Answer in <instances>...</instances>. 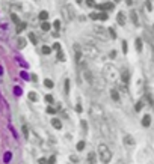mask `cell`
<instances>
[{
    "label": "cell",
    "mask_w": 154,
    "mask_h": 164,
    "mask_svg": "<svg viewBox=\"0 0 154 164\" xmlns=\"http://www.w3.org/2000/svg\"><path fill=\"white\" fill-rule=\"evenodd\" d=\"M41 29H42V30H46V32H47V30H50V24H48L47 21H44V23L41 24Z\"/></svg>",
    "instance_id": "44dd1931"
},
{
    "label": "cell",
    "mask_w": 154,
    "mask_h": 164,
    "mask_svg": "<svg viewBox=\"0 0 154 164\" xmlns=\"http://www.w3.org/2000/svg\"><path fill=\"white\" fill-rule=\"evenodd\" d=\"M107 32H109V35H110V38H117V35H115V32H113V29H109Z\"/></svg>",
    "instance_id": "8d00e7d4"
},
{
    "label": "cell",
    "mask_w": 154,
    "mask_h": 164,
    "mask_svg": "<svg viewBox=\"0 0 154 164\" xmlns=\"http://www.w3.org/2000/svg\"><path fill=\"white\" fill-rule=\"evenodd\" d=\"M30 78H32L33 82H36V80H38V78H36V75H35V74H33V75H30Z\"/></svg>",
    "instance_id": "bcb514c9"
},
{
    "label": "cell",
    "mask_w": 154,
    "mask_h": 164,
    "mask_svg": "<svg viewBox=\"0 0 154 164\" xmlns=\"http://www.w3.org/2000/svg\"><path fill=\"white\" fill-rule=\"evenodd\" d=\"M103 77H104V80L107 82H117L119 77V72L118 69L113 66V65H106L104 68H103Z\"/></svg>",
    "instance_id": "6da1fadb"
},
{
    "label": "cell",
    "mask_w": 154,
    "mask_h": 164,
    "mask_svg": "<svg viewBox=\"0 0 154 164\" xmlns=\"http://www.w3.org/2000/svg\"><path fill=\"white\" fill-rule=\"evenodd\" d=\"M82 72H83V78L86 80V83H89V84H94V82H95L94 74H92L91 71L88 69L86 66H83V68H82Z\"/></svg>",
    "instance_id": "277c9868"
},
{
    "label": "cell",
    "mask_w": 154,
    "mask_h": 164,
    "mask_svg": "<svg viewBox=\"0 0 154 164\" xmlns=\"http://www.w3.org/2000/svg\"><path fill=\"white\" fill-rule=\"evenodd\" d=\"M46 101L47 103H53V96L51 95H46Z\"/></svg>",
    "instance_id": "74e56055"
},
{
    "label": "cell",
    "mask_w": 154,
    "mask_h": 164,
    "mask_svg": "<svg viewBox=\"0 0 154 164\" xmlns=\"http://www.w3.org/2000/svg\"><path fill=\"white\" fill-rule=\"evenodd\" d=\"M125 145H130V146H133V145H134V140H133V139H131L130 136H125Z\"/></svg>",
    "instance_id": "2e32d148"
},
{
    "label": "cell",
    "mask_w": 154,
    "mask_h": 164,
    "mask_svg": "<svg viewBox=\"0 0 154 164\" xmlns=\"http://www.w3.org/2000/svg\"><path fill=\"white\" fill-rule=\"evenodd\" d=\"M29 38H30V41H32V42H33V44H38V38H36L35 35H33V33H30V35H29Z\"/></svg>",
    "instance_id": "f1b7e54d"
},
{
    "label": "cell",
    "mask_w": 154,
    "mask_h": 164,
    "mask_svg": "<svg viewBox=\"0 0 154 164\" xmlns=\"http://www.w3.org/2000/svg\"><path fill=\"white\" fill-rule=\"evenodd\" d=\"M98 9H103V11H113V8H115V5L113 3H104V5H100V6H97Z\"/></svg>",
    "instance_id": "8992f818"
},
{
    "label": "cell",
    "mask_w": 154,
    "mask_h": 164,
    "mask_svg": "<svg viewBox=\"0 0 154 164\" xmlns=\"http://www.w3.org/2000/svg\"><path fill=\"white\" fill-rule=\"evenodd\" d=\"M97 33L101 36V38H106V35H104V29H101V27H98V29H97Z\"/></svg>",
    "instance_id": "83f0119b"
},
{
    "label": "cell",
    "mask_w": 154,
    "mask_h": 164,
    "mask_svg": "<svg viewBox=\"0 0 154 164\" xmlns=\"http://www.w3.org/2000/svg\"><path fill=\"white\" fill-rule=\"evenodd\" d=\"M20 75H21V78H24V80H27V78H29V75H27V74H26V72H21V74H20Z\"/></svg>",
    "instance_id": "b9f144b4"
},
{
    "label": "cell",
    "mask_w": 154,
    "mask_h": 164,
    "mask_svg": "<svg viewBox=\"0 0 154 164\" xmlns=\"http://www.w3.org/2000/svg\"><path fill=\"white\" fill-rule=\"evenodd\" d=\"M98 20H101V21L107 20V14H106V12H103V14H98Z\"/></svg>",
    "instance_id": "4316f807"
},
{
    "label": "cell",
    "mask_w": 154,
    "mask_h": 164,
    "mask_svg": "<svg viewBox=\"0 0 154 164\" xmlns=\"http://www.w3.org/2000/svg\"><path fill=\"white\" fill-rule=\"evenodd\" d=\"M47 18H48V12H46V11H41V12H39V20L46 21Z\"/></svg>",
    "instance_id": "5bb4252c"
},
{
    "label": "cell",
    "mask_w": 154,
    "mask_h": 164,
    "mask_svg": "<svg viewBox=\"0 0 154 164\" xmlns=\"http://www.w3.org/2000/svg\"><path fill=\"white\" fill-rule=\"evenodd\" d=\"M21 92H23V90H21V87H20V86H15V87H14V94L17 95V96H20Z\"/></svg>",
    "instance_id": "d6986e66"
},
{
    "label": "cell",
    "mask_w": 154,
    "mask_h": 164,
    "mask_svg": "<svg viewBox=\"0 0 154 164\" xmlns=\"http://www.w3.org/2000/svg\"><path fill=\"white\" fill-rule=\"evenodd\" d=\"M98 157H100V161L104 164H107L112 160V152H110V149L107 148L106 145H100L98 146Z\"/></svg>",
    "instance_id": "7a4b0ae2"
},
{
    "label": "cell",
    "mask_w": 154,
    "mask_h": 164,
    "mask_svg": "<svg viewBox=\"0 0 154 164\" xmlns=\"http://www.w3.org/2000/svg\"><path fill=\"white\" fill-rule=\"evenodd\" d=\"M142 107H143V101H138L136 103V111H141Z\"/></svg>",
    "instance_id": "7402d4cb"
},
{
    "label": "cell",
    "mask_w": 154,
    "mask_h": 164,
    "mask_svg": "<svg viewBox=\"0 0 154 164\" xmlns=\"http://www.w3.org/2000/svg\"><path fill=\"white\" fill-rule=\"evenodd\" d=\"M44 84H46V87H53V82L51 80H46Z\"/></svg>",
    "instance_id": "1f68e13d"
},
{
    "label": "cell",
    "mask_w": 154,
    "mask_h": 164,
    "mask_svg": "<svg viewBox=\"0 0 154 164\" xmlns=\"http://www.w3.org/2000/svg\"><path fill=\"white\" fill-rule=\"evenodd\" d=\"M47 111L50 113V115H55V113H56V108H53V107H48Z\"/></svg>",
    "instance_id": "d590c367"
},
{
    "label": "cell",
    "mask_w": 154,
    "mask_h": 164,
    "mask_svg": "<svg viewBox=\"0 0 154 164\" xmlns=\"http://www.w3.org/2000/svg\"><path fill=\"white\" fill-rule=\"evenodd\" d=\"M85 3H86V5L89 6V8H94V6H97V5H95V2H94V0H85Z\"/></svg>",
    "instance_id": "484cf974"
},
{
    "label": "cell",
    "mask_w": 154,
    "mask_h": 164,
    "mask_svg": "<svg viewBox=\"0 0 154 164\" xmlns=\"http://www.w3.org/2000/svg\"><path fill=\"white\" fill-rule=\"evenodd\" d=\"M89 17H91L92 20H98V14H95V12H92V14H91Z\"/></svg>",
    "instance_id": "60d3db41"
},
{
    "label": "cell",
    "mask_w": 154,
    "mask_h": 164,
    "mask_svg": "<svg viewBox=\"0 0 154 164\" xmlns=\"http://www.w3.org/2000/svg\"><path fill=\"white\" fill-rule=\"evenodd\" d=\"M122 51L127 53V42H125V41H122Z\"/></svg>",
    "instance_id": "f35d334b"
},
{
    "label": "cell",
    "mask_w": 154,
    "mask_h": 164,
    "mask_svg": "<svg viewBox=\"0 0 154 164\" xmlns=\"http://www.w3.org/2000/svg\"><path fill=\"white\" fill-rule=\"evenodd\" d=\"M115 2H118V0H115Z\"/></svg>",
    "instance_id": "f907efd6"
},
{
    "label": "cell",
    "mask_w": 154,
    "mask_h": 164,
    "mask_svg": "<svg viewBox=\"0 0 154 164\" xmlns=\"http://www.w3.org/2000/svg\"><path fill=\"white\" fill-rule=\"evenodd\" d=\"M65 94H70V80H65Z\"/></svg>",
    "instance_id": "f546056e"
},
{
    "label": "cell",
    "mask_w": 154,
    "mask_h": 164,
    "mask_svg": "<svg viewBox=\"0 0 154 164\" xmlns=\"http://www.w3.org/2000/svg\"><path fill=\"white\" fill-rule=\"evenodd\" d=\"M39 164H48V160H46V158H41V160H39Z\"/></svg>",
    "instance_id": "7bdbcfd3"
},
{
    "label": "cell",
    "mask_w": 154,
    "mask_h": 164,
    "mask_svg": "<svg viewBox=\"0 0 154 164\" xmlns=\"http://www.w3.org/2000/svg\"><path fill=\"white\" fill-rule=\"evenodd\" d=\"M29 99H30V101H36V99H38V95H36L35 92H30V94H29Z\"/></svg>",
    "instance_id": "cb8c5ba5"
},
{
    "label": "cell",
    "mask_w": 154,
    "mask_h": 164,
    "mask_svg": "<svg viewBox=\"0 0 154 164\" xmlns=\"http://www.w3.org/2000/svg\"><path fill=\"white\" fill-rule=\"evenodd\" d=\"M74 57H76V62H77V65L83 68V66H85V63L82 62L83 53H82V48H80V45H79V44H76V45H74Z\"/></svg>",
    "instance_id": "3957f363"
},
{
    "label": "cell",
    "mask_w": 154,
    "mask_h": 164,
    "mask_svg": "<svg viewBox=\"0 0 154 164\" xmlns=\"http://www.w3.org/2000/svg\"><path fill=\"white\" fill-rule=\"evenodd\" d=\"M51 125H53L55 128H58V129H60V127H62L60 120H59V119H56V117H53V119H51Z\"/></svg>",
    "instance_id": "8fae6325"
},
{
    "label": "cell",
    "mask_w": 154,
    "mask_h": 164,
    "mask_svg": "<svg viewBox=\"0 0 154 164\" xmlns=\"http://www.w3.org/2000/svg\"><path fill=\"white\" fill-rule=\"evenodd\" d=\"M41 51H42V53H44V54H50V53H51V48H50V47H47V45H44V47H42V50H41Z\"/></svg>",
    "instance_id": "603a6c76"
},
{
    "label": "cell",
    "mask_w": 154,
    "mask_h": 164,
    "mask_svg": "<svg viewBox=\"0 0 154 164\" xmlns=\"http://www.w3.org/2000/svg\"><path fill=\"white\" fill-rule=\"evenodd\" d=\"M17 62H18V63H21V65H23L24 68H27V63H26L24 60H21V59H20V57H17Z\"/></svg>",
    "instance_id": "e575fe53"
},
{
    "label": "cell",
    "mask_w": 154,
    "mask_h": 164,
    "mask_svg": "<svg viewBox=\"0 0 154 164\" xmlns=\"http://www.w3.org/2000/svg\"><path fill=\"white\" fill-rule=\"evenodd\" d=\"M118 164H124V163H122V161H119V163Z\"/></svg>",
    "instance_id": "681fc988"
},
{
    "label": "cell",
    "mask_w": 154,
    "mask_h": 164,
    "mask_svg": "<svg viewBox=\"0 0 154 164\" xmlns=\"http://www.w3.org/2000/svg\"><path fill=\"white\" fill-rule=\"evenodd\" d=\"M26 47V39L24 38H18V48Z\"/></svg>",
    "instance_id": "ac0fdd59"
},
{
    "label": "cell",
    "mask_w": 154,
    "mask_h": 164,
    "mask_svg": "<svg viewBox=\"0 0 154 164\" xmlns=\"http://www.w3.org/2000/svg\"><path fill=\"white\" fill-rule=\"evenodd\" d=\"M53 48H55V50H60V45H59V44H55V45H53Z\"/></svg>",
    "instance_id": "f6af8a7d"
},
{
    "label": "cell",
    "mask_w": 154,
    "mask_h": 164,
    "mask_svg": "<svg viewBox=\"0 0 154 164\" xmlns=\"http://www.w3.org/2000/svg\"><path fill=\"white\" fill-rule=\"evenodd\" d=\"M2 74H3V66L0 65V75H2Z\"/></svg>",
    "instance_id": "7dc6e473"
},
{
    "label": "cell",
    "mask_w": 154,
    "mask_h": 164,
    "mask_svg": "<svg viewBox=\"0 0 154 164\" xmlns=\"http://www.w3.org/2000/svg\"><path fill=\"white\" fill-rule=\"evenodd\" d=\"M11 158H12V152H6L3 155V161H5V163H9Z\"/></svg>",
    "instance_id": "9a60e30c"
},
{
    "label": "cell",
    "mask_w": 154,
    "mask_h": 164,
    "mask_svg": "<svg viewBox=\"0 0 154 164\" xmlns=\"http://www.w3.org/2000/svg\"><path fill=\"white\" fill-rule=\"evenodd\" d=\"M11 18H12V21H14L15 24H18V23H20V18H18V17H17L15 14H12V15H11Z\"/></svg>",
    "instance_id": "4dcf8cb0"
},
{
    "label": "cell",
    "mask_w": 154,
    "mask_h": 164,
    "mask_svg": "<svg viewBox=\"0 0 154 164\" xmlns=\"http://www.w3.org/2000/svg\"><path fill=\"white\" fill-rule=\"evenodd\" d=\"M110 96H112L113 101H119V94L117 89H112V90H110Z\"/></svg>",
    "instance_id": "30bf717a"
},
{
    "label": "cell",
    "mask_w": 154,
    "mask_h": 164,
    "mask_svg": "<svg viewBox=\"0 0 154 164\" xmlns=\"http://www.w3.org/2000/svg\"><path fill=\"white\" fill-rule=\"evenodd\" d=\"M53 26H55V29H56V30H59V29H60V21H59V20H56Z\"/></svg>",
    "instance_id": "836d02e7"
},
{
    "label": "cell",
    "mask_w": 154,
    "mask_h": 164,
    "mask_svg": "<svg viewBox=\"0 0 154 164\" xmlns=\"http://www.w3.org/2000/svg\"><path fill=\"white\" fill-rule=\"evenodd\" d=\"M21 131H23L24 137L27 139V136H29V128H27V125H23V127H21Z\"/></svg>",
    "instance_id": "ffe728a7"
},
{
    "label": "cell",
    "mask_w": 154,
    "mask_h": 164,
    "mask_svg": "<svg viewBox=\"0 0 154 164\" xmlns=\"http://www.w3.org/2000/svg\"><path fill=\"white\" fill-rule=\"evenodd\" d=\"M117 21H118L119 26H124V24H125V15H124L122 12H119L118 15H117Z\"/></svg>",
    "instance_id": "ba28073f"
},
{
    "label": "cell",
    "mask_w": 154,
    "mask_h": 164,
    "mask_svg": "<svg viewBox=\"0 0 154 164\" xmlns=\"http://www.w3.org/2000/svg\"><path fill=\"white\" fill-rule=\"evenodd\" d=\"M130 17H131V21H133V23L138 26V24H139V20H138V15H136V12L131 11V12H130Z\"/></svg>",
    "instance_id": "4fadbf2b"
},
{
    "label": "cell",
    "mask_w": 154,
    "mask_h": 164,
    "mask_svg": "<svg viewBox=\"0 0 154 164\" xmlns=\"http://www.w3.org/2000/svg\"><path fill=\"white\" fill-rule=\"evenodd\" d=\"M121 82L124 84H129V82H130V72H129V69L121 71Z\"/></svg>",
    "instance_id": "5b68a950"
},
{
    "label": "cell",
    "mask_w": 154,
    "mask_h": 164,
    "mask_svg": "<svg viewBox=\"0 0 154 164\" xmlns=\"http://www.w3.org/2000/svg\"><path fill=\"white\" fill-rule=\"evenodd\" d=\"M24 29H26V23H23V21H20V23L17 24V33H21Z\"/></svg>",
    "instance_id": "7c38bea8"
},
{
    "label": "cell",
    "mask_w": 154,
    "mask_h": 164,
    "mask_svg": "<svg viewBox=\"0 0 154 164\" xmlns=\"http://www.w3.org/2000/svg\"><path fill=\"white\" fill-rule=\"evenodd\" d=\"M58 59H59V60H65V57H64V53H62L60 50H58Z\"/></svg>",
    "instance_id": "d6a6232c"
},
{
    "label": "cell",
    "mask_w": 154,
    "mask_h": 164,
    "mask_svg": "<svg viewBox=\"0 0 154 164\" xmlns=\"http://www.w3.org/2000/svg\"><path fill=\"white\" fill-rule=\"evenodd\" d=\"M86 160H88V164H95V163H97V153H95V152H89Z\"/></svg>",
    "instance_id": "52a82bcc"
},
{
    "label": "cell",
    "mask_w": 154,
    "mask_h": 164,
    "mask_svg": "<svg viewBox=\"0 0 154 164\" xmlns=\"http://www.w3.org/2000/svg\"><path fill=\"white\" fill-rule=\"evenodd\" d=\"M147 9H148V11H153V6H151V2H150V0L147 2Z\"/></svg>",
    "instance_id": "ab89813d"
},
{
    "label": "cell",
    "mask_w": 154,
    "mask_h": 164,
    "mask_svg": "<svg viewBox=\"0 0 154 164\" xmlns=\"http://www.w3.org/2000/svg\"><path fill=\"white\" fill-rule=\"evenodd\" d=\"M83 149H85V141H79V143H77V151H83Z\"/></svg>",
    "instance_id": "d4e9b609"
},
{
    "label": "cell",
    "mask_w": 154,
    "mask_h": 164,
    "mask_svg": "<svg viewBox=\"0 0 154 164\" xmlns=\"http://www.w3.org/2000/svg\"><path fill=\"white\" fill-rule=\"evenodd\" d=\"M142 125L147 128V127H150L151 125V116H148V115H145L142 119Z\"/></svg>",
    "instance_id": "9c48e42d"
},
{
    "label": "cell",
    "mask_w": 154,
    "mask_h": 164,
    "mask_svg": "<svg viewBox=\"0 0 154 164\" xmlns=\"http://www.w3.org/2000/svg\"><path fill=\"white\" fill-rule=\"evenodd\" d=\"M55 161H56V158H55V157H51V158L48 160V164H55Z\"/></svg>",
    "instance_id": "ee69618b"
},
{
    "label": "cell",
    "mask_w": 154,
    "mask_h": 164,
    "mask_svg": "<svg viewBox=\"0 0 154 164\" xmlns=\"http://www.w3.org/2000/svg\"><path fill=\"white\" fill-rule=\"evenodd\" d=\"M136 50L142 51V39H136Z\"/></svg>",
    "instance_id": "e0dca14e"
},
{
    "label": "cell",
    "mask_w": 154,
    "mask_h": 164,
    "mask_svg": "<svg viewBox=\"0 0 154 164\" xmlns=\"http://www.w3.org/2000/svg\"><path fill=\"white\" fill-rule=\"evenodd\" d=\"M125 2H127V3H129V5H131V0H125Z\"/></svg>",
    "instance_id": "c3c4849f"
}]
</instances>
